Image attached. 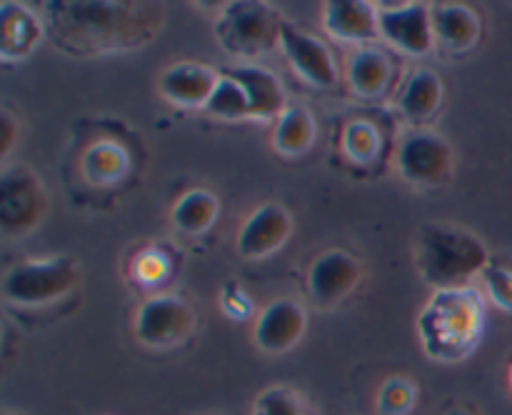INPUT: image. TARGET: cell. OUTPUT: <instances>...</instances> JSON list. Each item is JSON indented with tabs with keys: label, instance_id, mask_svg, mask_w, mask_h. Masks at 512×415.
<instances>
[{
	"label": "cell",
	"instance_id": "6da1fadb",
	"mask_svg": "<svg viewBox=\"0 0 512 415\" xmlns=\"http://www.w3.org/2000/svg\"><path fill=\"white\" fill-rule=\"evenodd\" d=\"M45 25L58 48L73 55L133 50L155 38L163 8L118 0H55L45 3Z\"/></svg>",
	"mask_w": 512,
	"mask_h": 415
},
{
	"label": "cell",
	"instance_id": "7a4b0ae2",
	"mask_svg": "<svg viewBox=\"0 0 512 415\" xmlns=\"http://www.w3.org/2000/svg\"><path fill=\"white\" fill-rule=\"evenodd\" d=\"M485 298L478 288L435 290L418 318V333L428 358L438 363L465 360L483 338Z\"/></svg>",
	"mask_w": 512,
	"mask_h": 415
},
{
	"label": "cell",
	"instance_id": "3957f363",
	"mask_svg": "<svg viewBox=\"0 0 512 415\" xmlns=\"http://www.w3.org/2000/svg\"><path fill=\"white\" fill-rule=\"evenodd\" d=\"M415 265L435 290L465 288L490 265L488 245L470 230L450 223H423L415 235Z\"/></svg>",
	"mask_w": 512,
	"mask_h": 415
},
{
	"label": "cell",
	"instance_id": "277c9868",
	"mask_svg": "<svg viewBox=\"0 0 512 415\" xmlns=\"http://www.w3.org/2000/svg\"><path fill=\"white\" fill-rule=\"evenodd\" d=\"M75 283H78V270L65 255L23 260L5 273L3 300L15 308H43L65 298Z\"/></svg>",
	"mask_w": 512,
	"mask_h": 415
},
{
	"label": "cell",
	"instance_id": "5b68a950",
	"mask_svg": "<svg viewBox=\"0 0 512 415\" xmlns=\"http://www.w3.org/2000/svg\"><path fill=\"white\" fill-rule=\"evenodd\" d=\"M280 23L283 20L275 15L268 3L260 0H235L223 8L215 23L218 43L228 53L255 58L260 53H268L280 43Z\"/></svg>",
	"mask_w": 512,
	"mask_h": 415
},
{
	"label": "cell",
	"instance_id": "8992f818",
	"mask_svg": "<svg viewBox=\"0 0 512 415\" xmlns=\"http://www.w3.org/2000/svg\"><path fill=\"white\" fill-rule=\"evenodd\" d=\"M45 188L25 165L8 168L0 178V228L8 238L28 235L43 220Z\"/></svg>",
	"mask_w": 512,
	"mask_h": 415
},
{
	"label": "cell",
	"instance_id": "52a82bcc",
	"mask_svg": "<svg viewBox=\"0 0 512 415\" xmlns=\"http://www.w3.org/2000/svg\"><path fill=\"white\" fill-rule=\"evenodd\" d=\"M195 313L180 295L160 293L145 300L135 318V335L148 348H173L193 333Z\"/></svg>",
	"mask_w": 512,
	"mask_h": 415
},
{
	"label": "cell",
	"instance_id": "ba28073f",
	"mask_svg": "<svg viewBox=\"0 0 512 415\" xmlns=\"http://www.w3.org/2000/svg\"><path fill=\"white\" fill-rule=\"evenodd\" d=\"M398 170L408 183L440 185L453 170V150L443 135L433 130H415L400 143Z\"/></svg>",
	"mask_w": 512,
	"mask_h": 415
},
{
	"label": "cell",
	"instance_id": "9c48e42d",
	"mask_svg": "<svg viewBox=\"0 0 512 415\" xmlns=\"http://www.w3.org/2000/svg\"><path fill=\"white\" fill-rule=\"evenodd\" d=\"M380 35L408 55H428L435 45L433 10L425 3L380 5Z\"/></svg>",
	"mask_w": 512,
	"mask_h": 415
},
{
	"label": "cell",
	"instance_id": "30bf717a",
	"mask_svg": "<svg viewBox=\"0 0 512 415\" xmlns=\"http://www.w3.org/2000/svg\"><path fill=\"white\" fill-rule=\"evenodd\" d=\"M280 48L305 83L315 85V88H333L338 83V65H335L330 48L320 38L283 20L280 23Z\"/></svg>",
	"mask_w": 512,
	"mask_h": 415
},
{
	"label": "cell",
	"instance_id": "8fae6325",
	"mask_svg": "<svg viewBox=\"0 0 512 415\" xmlns=\"http://www.w3.org/2000/svg\"><path fill=\"white\" fill-rule=\"evenodd\" d=\"M290 215L283 205L265 203L248 215L238 233V253L248 260L270 258L290 238Z\"/></svg>",
	"mask_w": 512,
	"mask_h": 415
},
{
	"label": "cell",
	"instance_id": "7c38bea8",
	"mask_svg": "<svg viewBox=\"0 0 512 415\" xmlns=\"http://www.w3.org/2000/svg\"><path fill=\"white\" fill-rule=\"evenodd\" d=\"M363 278V265L345 250H328L313 263L308 275L310 295L318 305H335L348 298Z\"/></svg>",
	"mask_w": 512,
	"mask_h": 415
},
{
	"label": "cell",
	"instance_id": "4fadbf2b",
	"mask_svg": "<svg viewBox=\"0 0 512 415\" xmlns=\"http://www.w3.org/2000/svg\"><path fill=\"white\" fill-rule=\"evenodd\" d=\"M305 310L295 300L283 298L270 303L255 323V345L270 355L288 353L305 333Z\"/></svg>",
	"mask_w": 512,
	"mask_h": 415
},
{
	"label": "cell",
	"instance_id": "5bb4252c",
	"mask_svg": "<svg viewBox=\"0 0 512 415\" xmlns=\"http://www.w3.org/2000/svg\"><path fill=\"white\" fill-rule=\"evenodd\" d=\"M323 25L345 43H365L380 35L378 8L368 0H330L323 8Z\"/></svg>",
	"mask_w": 512,
	"mask_h": 415
},
{
	"label": "cell",
	"instance_id": "9a60e30c",
	"mask_svg": "<svg viewBox=\"0 0 512 415\" xmlns=\"http://www.w3.org/2000/svg\"><path fill=\"white\" fill-rule=\"evenodd\" d=\"M220 75L200 63H178L160 78V93L180 108H205Z\"/></svg>",
	"mask_w": 512,
	"mask_h": 415
},
{
	"label": "cell",
	"instance_id": "2e32d148",
	"mask_svg": "<svg viewBox=\"0 0 512 415\" xmlns=\"http://www.w3.org/2000/svg\"><path fill=\"white\" fill-rule=\"evenodd\" d=\"M43 23L23 3L5 0L0 5V55L5 60L28 58L43 40Z\"/></svg>",
	"mask_w": 512,
	"mask_h": 415
},
{
	"label": "cell",
	"instance_id": "e0dca14e",
	"mask_svg": "<svg viewBox=\"0 0 512 415\" xmlns=\"http://www.w3.org/2000/svg\"><path fill=\"white\" fill-rule=\"evenodd\" d=\"M478 13L463 3H443L433 8V33L443 48L450 53H468L480 40Z\"/></svg>",
	"mask_w": 512,
	"mask_h": 415
},
{
	"label": "cell",
	"instance_id": "ac0fdd59",
	"mask_svg": "<svg viewBox=\"0 0 512 415\" xmlns=\"http://www.w3.org/2000/svg\"><path fill=\"white\" fill-rule=\"evenodd\" d=\"M228 73L248 93L250 118H275V115L280 118V113L285 110L283 85H280V80L268 68H260V65H238V68H230Z\"/></svg>",
	"mask_w": 512,
	"mask_h": 415
},
{
	"label": "cell",
	"instance_id": "d6986e66",
	"mask_svg": "<svg viewBox=\"0 0 512 415\" xmlns=\"http://www.w3.org/2000/svg\"><path fill=\"white\" fill-rule=\"evenodd\" d=\"M443 103V80L430 68H418L410 73L400 90L398 108L410 123H425L438 113Z\"/></svg>",
	"mask_w": 512,
	"mask_h": 415
},
{
	"label": "cell",
	"instance_id": "ffe728a7",
	"mask_svg": "<svg viewBox=\"0 0 512 415\" xmlns=\"http://www.w3.org/2000/svg\"><path fill=\"white\" fill-rule=\"evenodd\" d=\"M315 140V120L310 115L308 108L303 105H288V108L280 113L278 123L273 130V148L280 155H288V158H298L310 150Z\"/></svg>",
	"mask_w": 512,
	"mask_h": 415
},
{
	"label": "cell",
	"instance_id": "44dd1931",
	"mask_svg": "<svg viewBox=\"0 0 512 415\" xmlns=\"http://www.w3.org/2000/svg\"><path fill=\"white\" fill-rule=\"evenodd\" d=\"M390 63L380 50L360 48L350 55L348 83L360 98H378L390 83Z\"/></svg>",
	"mask_w": 512,
	"mask_h": 415
},
{
	"label": "cell",
	"instance_id": "7402d4cb",
	"mask_svg": "<svg viewBox=\"0 0 512 415\" xmlns=\"http://www.w3.org/2000/svg\"><path fill=\"white\" fill-rule=\"evenodd\" d=\"M218 198L210 190H188L173 208V225L185 235H200L213 228L218 218Z\"/></svg>",
	"mask_w": 512,
	"mask_h": 415
},
{
	"label": "cell",
	"instance_id": "603a6c76",
	"mask_svg": "<svg viewBox=\"0 0 512 415\" xmlns=\"http://www.w3.org/2000/svg\"><path fill=\"white\" fill-rule=\"evenodd\" d=\"M128 168V155L113 140H100L83 155V175L93 185L118 183L128 173Z\"/></svg>",
	"mask_w": 512,
	"mask_h": 415
},
{
	"label": "cell",
	"instance_id": "cb8c5ba5",
	"mask_svg": "<svg viewBox=\"0 0 512 415\" xmlns=\"http://www.w3.org/2000/svg\"><path fill=\"white\" fill-rule=\"evenodd\" d=\"M210 115L225 120H238V118H250V100L245 93L243 85L233 78L230 73L220 75L218 85H215L213 95H210L208 105H205Z\"/></svg>",
	"mask_w": 512,
	"mask_h": 415
},
{
	"label": "cell",
	"instance_id": "d4e9b609",
	"mask_svg": "<svg viewBox=\"0 0 512 415\" xmlns=\"http://www.w3.org/2000/svg\"><path fill=\"white\" fill-rule=\"evenodd\" d=\"M253 415H315V410L300 390L273 385L255 398Z\"/></svg>",
	"mask_w": 512,
	"mask_h": 415
},
{
	"label": "cell",
	"instance_id": "484cf974",
	"mask_svg": "<svg viewBox=\"0 0 512 415\" xmlns=\"http://www.w3.org/2000/svg\"><path fill=\"white\" fill-rule=\"evenodd\" d=\"M343 153L353 163L368 165L380 153V133L368 120H353L343 130Z\"/></svg>",
	"mask_w": 512,
	"mask_h": 415
},
{
	"label": "cell",
	"instance_id": "4316f807",
	"mask_svg": "<svg viewBox=\"0 0 512 415\" xmlns=\"http://www.w3.org/2000/svg\"><path fill=\"white\" fill-rule=\"evenodd\" d=\"M415 385L408 378H390L378 393L380 415H410L415 408Z\"/></svg>",
	"mask_w": 512,
	"mask_h": 415
},
{
	"label": "cell",
	"instance_id": "83f0119b",
	"mask_svg": "<svg viewBox=\"0 0 512 415\" xmlns=\"http://www.w3.org/2000/svg\"><path fill=\"white\" fill-rule=\"evenodd\" d=\"M483 278V288L488 293V298L498 305L505 313H512V270L503 268V265H493L480 273Z\"/></svg>",
	"mask_w": 512,
	"mask_h": 415
},
{
	"label": "cell",
	"instance_id": "f1b7e54d",
	"mask_svg": "<svg viewBox=\"0 0 512 415\" xmlns=\"http://www.w3.org/2000/svg\"><path fill=\"white\" fill-rule=\"evenodd\" d=\"M135 270H138V278L143 280V283L153 285L168 275V263H165V258L158 253V250H148V253H143L138 258Z\"/></svg>",
	"mask_w": 512,
	"mask_h": 415
},
{
	"label": "cell",
	"instance_id": "f546056e",
	"mask_svg": "<svg viewBox=\"0 0 512 415\" xmlns=\"http://www.w3.org/2000/svg\"><path fill=\"white\" fill-rule=\"evenodd\" d=\"M15 133H18V123L10 115V110H3V115H0V150H3V155H8L13 148Z\"/></svg>",
	"mask_w": 512,
	"mask_h": 415
},
{
	"label": "cell",
	"instance_id": "4dcf8cb0",
	"mask_svg": "<svg viewBox=\"0 0 512 415\" xmlns=\"http://www.w3.org/2000/svg\"><path fill=\"white\" fill-rule=\"evenodd\" d=\"M445 415H470L468 410H450V413H445Z\"/></svg>",
	"mask_w": 512,
	"mask_h": 415
},
{
	"label": "cell",
	"instance_id": "1f68e13d",
	"mask_svg": "<svg viewBox=\"0 0 512 415\" xmlns=\"http://www.w3.org/2000/svg\"><path fill=\"white\" fill-rule=\"evenodd\" d=\"M510 388H512V365H510Z\"/></svg>",
	"mask_w": 512,
	"mask_h": 415
},
{
	"label": "cell",
	"instance_id": "d6a6232c",
	"mask_svg": "<svg viewBox=\"0 0 512 415\" xmlns=\"http://www.w3.org/2000/svg\"><path fill=\"white\" fill-rule=\"evenodd\" d=\"M5 415H13V413H5Z\"/></svg>",
	"mask_w": 512,
	"mask_h": 415
}]
</instances>
